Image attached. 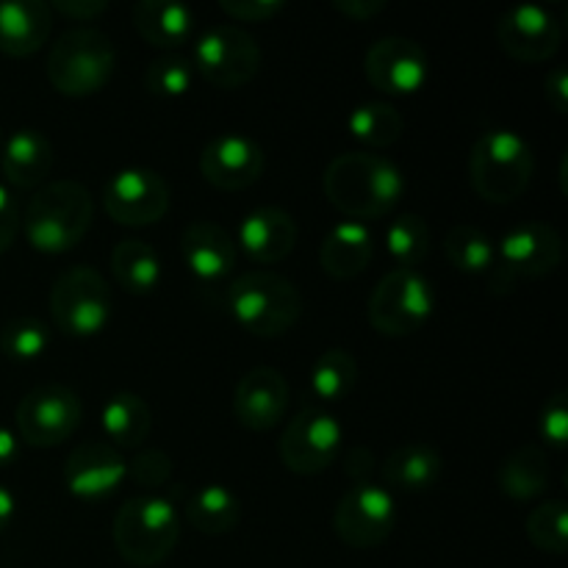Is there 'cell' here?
<instances>
[{"label":"cell","mask_w":568,"mask_h":568,"mask_svg":"<svg viewBox=\"0 0 568 568\" xmlns=\"http://www.w3.org/2000/svg\"><path fill=\"white\" fill-rule=\"evenodd\" d=\"M325 197L347 220L366 222L381 220L392 214L405 194V178L394 161L386 155L366 153H342L327 164L322 175Z\"/></svg>","instance_id":"1"},{"label":"cell","mask_w":568,"mask_h":568,"mask_svg":"<svg viewBox=\"0 0 568 568\" xmlns=\"http://www.w3.org/2000/svg\"><path fill=\"white\" fill-rule=\"evenodd\" d=\"M94 220V200L81 181L61 178L37 189L22 216L28 244L39 253L59 255L83 242Z\"/></svg>","instance_id":"2"},{"label":"cell","mask_w":568,"mask_h":568,"mask_svg":"<svg viewBox=\"0 0 568 568\" xmlns=\"http://www.w3.org/2000/svg\"><path fill=\"white\" fill-rule=\"evenodd\" d=\"M536 172L530 142L510 128H488L469 153V181L486 203L505 205L527 192Z\"/></svg>","instance_id":"3"},{"label":"cell","mask_w":568,"mask_h":568,"mask_svg":"<svg viewBox=\"0 0 568 568\" xmlns=\"http://www.w3.org/2000/svg\"><path fill=\"white\" fill-rule=\"evenodd\" d=\"M227 311L250 336L281 338L303 316V294L277 272H244L227 288Z\"/></svg>","instance_id":"4"},{"label":"cell","mask_w":568,"mask_h":568,"mask_svg":"<svg viewBox=\"0 0 568 568\" xmlns=\"http://www.w3.org/2000/svg\"><path fill=\"white\" fill-rule=\"evenodd\" d=\"M114 547L125 564L150 568L164 564L181 538L175 505L161 494L133 497L114 516Z\"/></svg>","instance_id":"5"},{"label":"cell","mask_w":568,"mask_h":568,"mask_svg":"<svg viewBox=\"0 0 568 568\" xmlns=\"http://www.w3.org/2000/svg\"><path fill=\"white\" fill-rule=\"evenodd\" d=\"M116 67V50L98 28H70L48 55V81L67 98L98 94L111 81Z\"/></svg>","instance_id":"6"},{"label":"cell","mask_w":568,"mask_h":568,"mask_svg":"<svg viewBox=\"0 0 568 568\" xmlns=\"http://www.w3.org/2000/svg\"><path fill=\"white\" fill-rule=\"evenodd\" d=\"M436 311V288L419 270H392L369 297V322L381 336L403 338L419 331Z\"/></svg>","instance_id":"7"},{"label":"cell","mask_w":568,"mask_h":568,"mask_svg":"<svg viewBox=\"0 0 568 568\" xmlns=\"http://www.w3.org/2000/svg\"><path fill=\"white\" fill-rule=\"evenodd\" d=\"M50 316L64 336L92 338L111 316V288L92 266L61 272L50 288Z\"/></svg>","instance_id":"8"},{"label":"cell","mask_w":568,"mask_h":568,"mask_svg":"<svg viewBox=\"0 0 568 568\" xmlns=\"http://www.w3.org/2000/svg\"><path fill=\"white\" fill-rule=\"evenodd\" d=\"M261 44L239 26H214L197 37L192 53L194 72L216 89H242L258 75Z\"/></svg>","instance_id":"9"},{"label":"cell","mask_w":568,"mask_h":568,"mask_svg":"<svg viewBox=\"0 0 568 568\" xmlns=\"http://www.w3.org/2000/svg\"><path fill=\"white\" fill-rule=\"evenodd\" d=\"M17 430L28 447L50 449L64 444L83 419V405L72 388L44 383L31 388L17 405Z\"/></svg>","instance_id":"10"},{"label":"cell","mask_w":568,"mask_h":568,"mask_svg":"<svg viewBox=\"0 0 568 568\" xmlns=\"http://www.w3.org/2000/svg\"><path fill=\"white\" fill-rule=\"evenodd\" d=\"M342 447L344 430L336 416L322 408H305L283 427L277 453L288 471L300 477H314L336 464Z\"/></svg>","instance_id":"11"},{"label":"cell","mask_w":568,"mask_h":568,"mask_svg":"<svg viewBox=\"0 0 568 568\" xmlns=\"http://www.w3.org/2000/svg\"><path fill=\"white\" fill-rule=\"evenodd\" d=\"M397 525V503L392 491L375 483H355L342 494L333 514V530L349 549H375L388 541Z\"/></svg>","instance_id":"12"},{"label":"cell","mask_w":568,"mask_h":568,"mask_svg":"<svg viewBox=\"0 0 568 568\" xmlns=\"http://www.w3.org/2000/svg\"><path fill=\"white\" fill-rule=\"evenodd\" d=\"M172 192L164 178L148 166H125L103 186V209L116 225L148 227L164 220Z\"/></svg>","instance_id":"13"},{"label":"cell","mask_w":568,"mask_h":568,"mask_svg":"<svg viewBox=\"0 0 568 568\" xmlns=\"http://www.w3.org/2000/svg\"><path fill=\"white\" fill-rule=\"evenodd\" d=\"M497 42L510 59L538 64L552 59L564 42V22L547 6L521 3L497 20Z\"/></svg>","instance_id":"14"},{"label":"cell","mask_w":568,"mask_h":568,"mask_svg":"<svg viewBox=\"0 0 568 568\" xmlns=\"http://www.w3.org/2000/svg\"><path fill=\"white\" fill-rule=\"evenodd\" d=\"M497 258L503 275L510 281H536V277L552 275L564 261V239L547 222H519L503 233L497 244Z\"/></svg>","instance_id":"15"},{"label":"cell","mask_w":568,"mask_h":568,"mask_svg":"<svg viewBox=\"0 0 568 568\" xmlns=\"http://www.w3.org/2000/svg\"><path fill=\"white\" fill-rule=\"evenodd\" d=\"M366 81L377 92L397 94H416L430 78V61L422 50L419 42L408 37H383L366 50L364 59Z\"/></svg>","instance_id":"16"},{"label":"cell","mask_w":568,"mask_h":568,"mask_svg":"<svg viewBox=\"0 0 568 568\" xmlns=\"http://www.w3.org/2000/svg\"><path fill=\"white\" fill-rule=\"evenodd\" d=\"M264 148L244 133H222L200 153V172L222 192H242L264 175Z\"/></svg>","instance_id":"17"},{"label":"cell","mask_w":568,"mask_h":568,"mask_svg":"<svg viewBox=\"0 0 568 568\" xmlns=\"http://www.w3.org/2000/svg\"><path fill=\"white\" fill-rule=\"evenodd\" d=\"M288 408V383L283 372L272 366H255L244 372L233 392V416L244 430H275Z\"/></svg>","instance_id":"18"},{"label":"cell","mask_w":568,"mask_h":568,"mask_svg":"<svg viewBox=\"0 0 568 568\" xmlns=\"http://www.w3.org/2000/svg\"><path fill=\"white\" fill-rule=\"evenodd\" d=\"M128 477V460L103 442H83L64 460L67 491L75 499H103Z\"/></svg>","instance_id":"19"},{"label":"cell","mask_w":568,"mask_h":568,"mask_svg":"<svg viewBox=\"0 0 568 568\" xmlns=\"http://www.w3.org/2000/svg\"><path fill=\"white\" fill-rule=\"evenodd\" d=\"M297 233V222L288 211L264 205L239 222V247L258 264H277L292 255Z\"/></svg>","instance_id":"20"},{"label":"cell","mask_w":568,"mask_h":568,"mask_svg":"<svg viewBox=\"0 0 568 568\" xmlns=\"http://www.w3.org/2000/svg\"><path fill=\"white\" fill-rule=\"evenodd\" d=\"M181 255L200 283H216L236 266V242L214 222H192L181 236Z\"/></svg>","instance_id":"21"},{"label":"cell","mask_w":568,"mask_h":568,"mask_svg":"<svg viewBox=\"0 0 568 568\" xmlns=\"http://www.w3.org/2000/svg\"><path fill=\"white\" fill-rule=\"evenodd\" d=\"M53 11L42 0H6L0 3V53L28 59L48 42Z\"/></svg>","instance_id":"22"},{"label":"cell","mask_w":568,"mask_h":568,"mask_svg":"<svg viewBox=\"0 0 568 568\" xmlns=\"http://www.w3.org/2000/svg\"><path fill=\"white\" fill-rule=\"evenodd\" d=\"M372 258H375V236L364 222H338L320 244V266L333 281H353L372 264Z\"/></svg>","instance_id":"23"},{"label":"cell","mask_w":568,"mask_h":568,"mask_svg":"<svg viewBox=\"0 0 568 568\" xmlns=\"http://www.w3.org/2000/svg\"><path fill=\"white\" fill-rule=\"evenodd\" d=\"M53 164H55L53 144L48 142L44 133L31 131V128L17 131L14 136L3 144V155H0L3 178L14 189L44 186Z\"/></svg>","instance_id":"24"},{"label":"cell","mask_w":568,"mask_h":568,"mask_svg":"<svg viewBox=\"0 0 568 568\" xmlns=\"http://www.w3.org/2000/svg\"><path fill=\"white\" fill-rule=\"evenodd\" d=\"M444 458L430 444H403L381 466L383 483L397 491H430L442 480Z\"/></svg>","instance_id":"25"},{"label":"cell","mask_w":568,"mask_h":568,"mask_svg":"<svg viewBox=\"0 0 568 568\" xmlns=\"http://www.w3.org/2000/svg\"><path fill=\"white\" fill-rule=\"evenodd\" d=\"M133 26L153 48H181L194 33V11L170 0H139L133 6Z\"/></svg>","instance_id":"26"},{"label":"cell","mask_w":568,"mask_h":568,"mask_svg":"<svg viewBox=\"0 0 568 568\" xmlns=\"http://www.w3.org/2000/svg\"><path fill=\"white\" fill-rule=\"evenodd\" d=\"M103 433L109 444L116 449H136L148 442L150 427H153V410L148 399L133 392H116L105 399L100 410Z\"/></svg>","instance_id":"27"},{"label":"cell","mask_w":568,"mask_h":568,"mask_svg":"<svg viewBox=\"0 0 568 568\" xmlns=\"http://www.w3.org/2000/svg\"><path fill=\"white\" fill-rule=\"evenodd\" d=\"M497 483L505 497L516 499V503H530V499L541 497L549 483H552L547 453L536 444L519 447L503 460L497 471Z\"/></svg>","instance_id":"28"},{"label":"cell","mask_w":568,"mask_h":568,"mask_svg":"<svg viewBox=\"0 0 568 568\" xmlns=\"http://www.w3.org/2000/svg\"><path fill=\"white\" fill-rule=\"evenodd\" d=\"M111 272L128 294H153L161 283V258L142 239H122L111 250Z\"/></svg>","instance_id":"29"},{"label":"cell","mask_w":568,"mask_h":568,"mask_svg":"<svg viewBox=\"0 0 568 568\" xmlns=\"http://www.w3.org/2000/svg\"><path fill=\"white\" fill-rule=\"evenodd\" d=\"M186 519L203 536H225L242 519V503L227 486L209 483L189 497Z\"/></svg>","instance_id":"30"},{"label":"cell","mask_w":568,"mask_h":568,"mask_svg":"<svg viewBox=\"0 0 568 568\" xmlns=\"http://www.w3.org/2000/svg\"><path fill=\"white\" fill-rule=\"evenodd\" d=\"M347 128L361 144L366 148H392L399 142L405 131V120L392 103H381V100H369L349 111Z\"/></svg>","instance_id":"31"},{"label":"cell","mask_w":568,"mask_h":568,"mask_svg":"<svg viewBox=\"0 0 568 568\" xmlns=\"http://www.w3.org/2000/svg\"><path fill=\"white\" fill-rule=\"evenodd\" d=\"M444 255L466 275H486L497 264V244L475 225H455L444 236Z\"/></svg>","instance_id":"32"},{"label":"cell","mask_w":568,"mask_h":568,"mask_svg":"<svg viewBox=\"0 0 568 568\" xmlns=\"http://www.w3.org/2000/svg\"><path fill=\"white\" fill-rule=\"evenodd\" d=\"M358 383V364L347 349H327L311 369V392L322 403H342Z\"/></svg>","instance_id":"33"},{"label":"cell","mask_w":568,"mask_h":568,"mask_svg":"<svg viewBox=\"0 0 568 568\" xmlns=\"http://www.w3.org/2000/svg\"><path fill=\"white\" fill-rule=\"evenodd\" d=\"M386 253L399 270H416L430 253V227L419 214H403L388 225Z\"/></svg>","instance_id":"34"},{"label":"cell","mask_w":568,"mask_h":568,"mask_svg":"<svg viewBox=\"0 0 568 568\" xmlns=\"http://www.w3.org/2000/svg\"><path fill=\"white\" fill-rule=\"evenodd\" d=\"M527 538L536 549L549 555H566L568 549V505L564 499H547L530 510L525 521Z\"/></svg>","instance_id":"35"},{"label":"cell","mask_w":568,"mask_h":568,"mask_svg":"<svg viewBox=\"0 0 568 568\" xmlns=\"http://www.w3.org/2000/svg\"><path fill=\"white\" fill-rule=\"evenodd\" d=\"M50 347V327L37 316H20V320L6 322L0 331V349L9 361H28L42 358L44 349Z\"/></svg>","instance_id":"36"},{"label":"cell","mask_w":568,"mask_h":568,"mask_svg":"<svg viewBox=\"0 0 568 568\" xmlns=\"http://www.w3.org/2000/svg\"><path fill=\"white\" fill-rule=\"evenodd\" d=\"M192 61L175 53L159 55V59L150 61L148 70H144V87H148V92L153 94V98H183V94L192 89Z\"/></svg>","instance_id":"37"},{"label":"cell","mask_w":568,"mask_h":568,"mask_svg":"<svg viewBox=\"0 0 568 568\" xmlns=\"http://www.w3.org/2000/svg\"><path fill=\"white\" fill-rule=\"evenodd\" d=\"M172 458L161 449H144L136 458L128 460V477H131L136 486L150 488V491H159L164 483H170L172 477Z\"/></svg>","instance_id":"38"},{"label":"cell","mask_w":568,"mask_h":568,"mask_svg":"<svg viewBox=\"0 0 568 568\" xmlns=\"http://www.w3.org/2000/svg\"><path fill=\"white\" fill-rule=\"evenodd\" d=\"M538 436L549 447L566 449L568 444V392H555L544 403L541 416H538Z\"/></svg>","instance_id":"39"},{"label":"cell","mask_w":568,"mask_h":568,"mask_svg":"<svg viewBox=\"0 0 568 568\" xmlns=\"http://www.w3.org/2000/svg\"><path fill=\"white\" fill-rule=\"evenodd\" d=\"M220 9L239 22H266L286 9L283 0H222Z\"/></svg>","instance_id":"40"},{"label":"cell","mask_w":568,"mask_h":568,"mask_svg":"<svg viewBox=\"0 0 568 568\" xmlns=\"http://www.w3.org/2000/svg\"><path fill=\"white\" fill-rule=\"evenodd\" d=\"M17 231H20V209L9 189L0 183V255L14 244Z\"/></svg>","instance_id":"41"},{"label":"cell","mask_w":568,"mask_h":568,"mask_svg":"<svg viewBox=\"0 0 568 568\" xmlns=\"http://www.w3.org/2000/svg\"><path fill=\"white\" fill-rule=\"evenodd\" d=\"M50 11H59L61 17H70V20L92 22L109 11V3L105 0H55Z\"/></svg>","instance_id":"42"},{"label":"cell","mask_w":568,"mask_h":568,"mask_svg":"<svg viewBox=\"0 0 568 568\" xmlns=\"http://www.w3.org/2000/svg\"><path fill=\"white\" fill-rule=\"evenodd\" d=\"M544 98L552 105L555 114H566L568 111V75L564 67H552L547 78H544Z\"/></svg>","instance_id":"43"},{"label":"cell","mask_w":568,"mask_h":568,"mask_svg":"<svg viewBox=\"0 0 568 568\" xmlns=\"http://www.w3.org/2000/svg\"><path fill=\"white\" fill-rule=\"evenodd\" d=\"M333 9L338 14L349 17V20H372L377 17L381 11H386V0H333Z\"/></svg>","instance_id":"44"},{"label":"cell","mask_w":568,"mask_h":568,"mask_svg":"<svg viewBox=\"0 0 568 568\" xmlns=\"http://www.w3.org/2000/svg\"><path fill=\"white\" fill-rule=\"evenodd\" d=\"M372 464H375V458H372L369 449L353 447L347 453V466H344V471H347L355 483H366V477H369L372 471Z\"/></svg>","instance_id":"45"},{"label":"cell","mask_w":568,"mask_h":568,"mask_svg":"<svg viewBox=\"0 0 568 568\" xmlns=\"http://www.w3.org/2000/svg\"><path fill=\"white\" fill-rule=\"evenodd\" d=\"M17 458H20V442L9 427L0 425V469H9Z\"/></svg>","instance_id":"46"},{"label":"cell","mask_w":568,"mask_h":568,"mask_svg":"<svg viewBox=\"0 0 568 568\" xmlns=\"http://www.w3.org/2000/svg\"><path fill=\"white\" fill-rule=\"evenodd\" d=\"M14 514H17L14 494H11L6 486H0V536L9 530V525L14 521Z\"/></svg>","instance_id":"47"},{"label":"cell","mask_w":568,"mask_h":568,"mask_svg":"<svg viewBox=\"0 0 568 568\" xmlns=\"http://www.w3.org/2000/svg\"><path fill=\"white\" fill-rule=\"evenodd\" d=\"M0 148H3V131H0Z\"/></svg>","instance_id":"48"}]
</instances>
